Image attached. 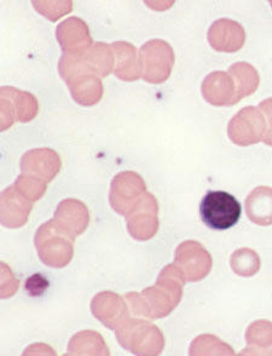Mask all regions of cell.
I'll return each mask as SVG.
<instances>
[{"mask_svg": "<svg viewBox=\"0 0 272 356\" xmlns=\"http://www.w3.org/2000/svg\"><path fill=\"white\" fill-rule=\"evenodd\" d=\"M114 56H115V67L114 74L117 79L127 83H132L142 78L141 60L139 50H137L131 42H115L112 44Z\"/></svg>", "mask_w": 272, "mask_h": 356, "instance_id": "obj_18", "label": "cell"}, {"mask_svg": "<svg viewBox=\"0 0 272 356\" xmlns=\"http://www.w3.org/2000/svg\"><path fill=\"white\" fill-rule=\"evenodd\" d=\"M56 38L63 52H84L94 45L89 26L76 16L57 26Z\"/></svg>", "mask_w": 272, "mask_h": 356, "instance_id": "obj_17", "label": "cell"}, {"mask_svg": "<svg viewBox=\"0 0 272 356\" xmlns=\"http://www.w3.org/2000/svg\"><path fill=\"white\" fill-rule=\"evenodd\" d=\"M76 238L60 229L53 220L45 222L34 235V246L39 258L45 266L65 268L74 257Z\"/></svg>", "mask_w": 272, "mask_h": 356, "instance_id": "obj_3", "label": "cell"}, {"mask_svg": "<svg viewBox=\"0 0 272 356\" xmlns=\"http://www.w3.org/2000/svg\"><path fill=\"white\" fill-rule=\"evenodd\" d=\"M52 220L60 229L76 239L89 228V209L78 199H65L58 204Z\"/></svg>", "mask_w": 272, "mask_h": 356, "instance_id": "obj_15", "label": "cell"}, {"mask_svg": "<svg viewBox=\"0 0 272 356\" xmlns=\"http://www.w3.org/2000/svg\"><path fill=\"white\" fill-rule=\"evenodd\" d=\"M201 92L207 104L228 107L239 104L236 85L228 72H212L203 79Z\"/></svg>", "mask_w": 272, "mask_h": 356, "instance_id": "obj_16", "label": "cell"}, {"mask_svg": "<svg viewBox=\"0 0 272 356\" xmlns=\"http://www.w3.org/2000/svg\"><path fill=\"white\" fill-rule=\"evenodd\" d=\"M34 9L38 11L39 14L42 15L44 17L50 19L52 22H56L57 19H61L67 14H69L73 10V1L65 0H34L32 1Z\"/></svg>", "mask_w": 272, "mask_h": 356, "instance_id": "obj_27", "label": "cell"}, {"mask_svg": "<svg viewBox=\"0 0 272 356\" xmlns=\"http://www.w3.org/2000/svg\"><path fill=\"white\" fill-rule=\"evenodd\" d=\"M207 39L216 51L234 54L244 47L246 31L234 19H219L211 24Z\"/></svg>", "mask_w": 272, "mask_h": 356, "instance_id": "obj_14", "label": "cell"}, {"mask_svg": "<svg viewBox=\"0 0 272 356\" xmlns=\"http://www.w3.org/2000/svg\"><path fill=\"white\" fill-rule=\"evenodd\" d=\"M142 78L149 84H161L169 79L173 70V47L162 39H153L139 49Z\"/></svg>", "mask_w": 272, "mask_h": 356, "instance_id": "obj_5", "label": "cell"}, {"mask_svg": "<svg viewBox=\"0 0 272 356\" xmlns=\"http://www.w3.org/2000/svg\"><path fill=\"white\" fill-rule=\"evenodd\" d=\"M117 342L125 350L138 356H158L164 352V333L148 319H128L117 330Z\"/></svg>", "mask_w": 272, "mask_h": 356, "instance_id": "obj_2", "label": "cell"}, {"mask_svg": "<svg viewBox=\"0 0 272 356\" xmlns=\"http://www.w3.org/2000/svg\"><path fill=\"white\" fill-rule=\"evenodd\" d=\"M19 168L22 174L50 183L61 171V156L51 148H35L22 155Z\"/></svg>", "mask_w": 272, "mask_h": 356, "instance_id": "obj_12", "label": "cell"}, {"mask_svg": "<svg viewBox=\"0 0 272 356\" xmlns=\"http://www.w3.org/2000/svg\"><path fill=\"white\" fill-rule=\"evenodd\" d=\"M46 184L39 178L24 174L19 175L14 183L15 188L32 202H38L39 199L44 197L46 193Z\"/></svg>", "mask_w": 272, "mask_h": 356, "instance_id": "obj_28", "label": "cell"}, {"mask_svg": "<svg viewBox=\"0 0 272 356\" xmlns=\"http://www.w3.org/2000/svg\"><path fill=\"white\" fill-rule=\"evenodd\" d=\"M125 217L127 232L137 241L153 239L159 232V202L151 193H146Z\"/></svg>", "mask_w": 272, "mask_h": 356, "instance_id": "obj_10", "label": "cell"}, {"mask_svg": "<svg viewBox=\"0 0 272 356\" xmlns=\"http://www.w3.org/2000/svg\"><path fill=\"white\" fill-rule=\"evenodd\" d=\"M85 58L91 72L99 79L107 78L109 74L114 73L115 56L112 45L105 42H94V45L85 51Z\"/></svg>", "mask_w": 272, "mask_h": 356, "instance_id": "obj_23", "label": "cell"}, {"mask_svg": "<svg viewBox=\"0 0 272 356\" xmlns=\"http://www.w3.org/2000/svg\"><path fill=\"white\" fill-rule=\"evenodd\" d=\"M146 193V184L141 175L133 171H122L110 183L109 202L114 211L126 216Z\"/></svg>", "mask_w": 272, "mask_h": 356, "instance_id": "obj_8", "label": "cell"}, {"mask_svg": "<svg viewBox=\"0 0 272 356\" xmlns=\"http://www.w3.org/2000/svg\"><path fill=\"white\" fill-rule=\"evenodd\" d=\"M268 129L266 119L258 107L248 106L236 113L228 125V136L239 147H248L263 141Z\"/></svg>", "mask_w": 272, "mask_h": 356, "instance_id": "obj_7", "label": "cell"}, {"mask_svg": "<svg viewBox=\"0 0 272 356\" xmlns=\"http://www.w3.org/2000/svg\"><path fill=\"white\" fill-rule=\"evenodd\" d=\"M230 267L232 272L242 277H254L260 270L262 261L258 253L254 250L244 248L236 250L230 258Z\"/></svg>", "mask_w": 272, "mask_h": 356, "instance_id": "obj_25", "label": "cell"}, {"mask_svg": "<svg viewBox=\"0 0 272 356\" xmlns=\"http://www.w3.org/2000/svg\"><path fill=\"white\" fill-rule=\"evenodd\" d=\"M247 348L239 355H272V323L257 320L246 331Z\"/></svg>", "mask_w": 272, "mask_h": 356, "instance_id": "obj_21", "label": "cell"}, {"mask_svg": "<svg viewBox=\"0 0 272 356\" xmlns=\"http://www.w3.org/2000/svg\"><path fill=\"white\" fill-rule=\"evenodd\" d=\"M258 108L263 113L264 117L266 119V124H268V129L265 132L263 142L269 147H272V97L264 99L263 102L259 104Z\"/></svg>", "mask_w": 272, "mask_h": 356, "instance_id": "obj_30", "label": "cell"}, {"mask_svg": "<svg viewBox=\"0 0 272 356\" xmlns=\"http://www.w3.org/2000/svg\"><path fill=\"white\" fill-rule=\"evenodd\" d=\"M34 202L24 197L14 184L0 194V222L9 229L22 228L28 222Z\"/></svg>", "mask_w": 272, "mask_h": 356, "instance_id": "obj_13", "label": "cell"}, {"mask_svg": "<svg viewBox=\"0 0 272 356\" xmlns=\"http://www.w3.org/2000/svg\"><path fill=\"white\" fill-rule=\"evenodd\" d=\"M185 277L174 264H169L160 272L155 285L142 292H128L125 296L132 315L136 318L162 319L173 313L183 298Z\"/></svg>", "mask_w": 272, "mask_h": 356, "instance_id": "obj_1", "label": "cell"}, {"mask_svg": "<svg viewBox=\"0 0 272 356\" xmlns=\"http://www.w3.org/2000/svg\"><path fill=\"white\" fill-rule=\"evenodd\" d=\"M228 73L236 85L237 101L248 97L258 90L260 84L259 73L252 65L247 62H236L229 67Z\"/></svg>", "mask_w": 272, "mask_h": 356, "instance_id": "obj_24", "label": "cell"}, {"mask_svg": "<svg viewBox=\"0 0 272 356\" xmlns=\"http://www.w3.org/2000/svg\"><path fill=\"white\" fill-rule=\"evenodd\" d=\"M39 102L31 92L3 86L0 89V130L6 131L15 122H29L38 115Z\"/></svg>", "mask_w": 272, "mask_h": 356, "instance_id": "obj_6", "label": "cell"}, {"mask_svg": "<svg viewBox=\"0 0 272 356\" xmlns=\"http://www.w3.org/2000/svg\"><path fill=\"white\" fill-rule=\"evenodd\" d=\"M189 354L192 356L235 355V350L216 336L205 333L194 339L189 348Z\"/></svg>", "mask_w": 272, "mask_h": 356, "instance_id": "obj_26", "label": "cell"}, {"mask_svg": "<svg viewBox=\"0 0 272 356\" xmlns=\"http://www.w3.org/2000/svg\"><path fill=\"white\" fill-rule=\"evenodd\" d=\"M242 213L239 200L223 191H210L202 199L200 216L205 225L216 230L230 229Z\"/></svg>", "mask_w": 272, "mask_h": 356, "instance_id": "obj_4", "label": "cell"}, {"mask_svg": "<svg viewBox=\"0 0 272 356\" xmlns=\"http://www.w3.org/2000/svg\"><path fill=\"white\" fill-rule=\"evenodd\" d=\"M173 264L183 274L187 282H197L210 275L213 259L211 253L205 249L201 243L187 240L176 250Z\"/></svg>", "mask_w": 272, "mask_h": 356, "instance_id": "obj_9", "label": "cell"}, {"mask_svg": "<svg viewBox=\"0 0 272 356\" xmlns=\"http://www.w3.org/2000/svg\"><path fill=\"white\" fill-rule=\"evenodd\" d=\"M91 313L104 327L117 331L130 319V308L124 297L113 291H103L91 300Z\"/></svg>", "mask_w": 272, "mask_h": 356, "instance_id": "obj_11", "label": "cell"}, {"mask_svg": "<svg viewBox=\"0 0 272 356\" xmlns=\"http://www.w3.org/2000/svg\"><path fill=\"white\" fill-rule=\"evenodd\" d=\"M49 287L47 279L42 277V274H35L32 277H29L26 282V290L29 296H42Z\"/></svg>", "mask_w": 272, "mask_h": 356, "instance_id": "obj_31", "label": "cell"}, {"mask_svg": "<svg viewBox=\"0 0 272 356\" xmlns=\"http://www.w3.org/2000/svg\"><path fill=\"white\" fill-rule=\"evenodd\" d=\"M67 355L71 356H109V348L103 337L96 331H81L71 338L67 348Z\"/></svg>", "mask_w": 272, "mask_h": 356, "instance_id": "obj_22", "label": "cell"}, {"mask_svg": "<svg viewBox=\"0 0 272 356\" xmlns=\"http://www.w3.org/2000/svg\"><path fill=\"white\" fill-rule=\"evenodd\" d=\"M270 4H271V6H272V0H271V1H270Z\"/></svg>", "mask_w": 272, "mask_h": 356, "instance_id": "obj_32", "label": "cell"}, {"mask_svg": "<svg viewBox=\"0 0 272 356\" xmlns=\"http://www.w3.org/2000/svg\"><path fill=\"white\" fill-rule=\"evenodd\" d=\"M19 282L6 263H1V298L6 300L16 293Z\"/></svg>", "mask_w": 272, "mask_h": 356, "instance_id": "obj_29", "label": "cell"}, {"mask_svg": "<svg viewBox=\"0 0 272 356\" xmlns=\"http://www.w3.org/2000/svg\"><path fill=\"white\" fill-rule=\"evenodd\" d=\"M67 86L73 99L83 107H92L103 97V83L96 75H81L69 81Z\"/></svg>", "mask_w": 272, "mask_h": 356, "instance_id": "obj_20", "label": "cell"}, {"mask_svg": "<svg viewBox=\"0 0 272 356\" xmlns=\"http://www.w3.org/2000/svg\"><path fill=\"white\" fill-rule=\"evenodd\" d=\"M246 213L254 225H272V188L260 186L250 192L246 202Z\"/></svg>", "mask_w": 272, "mask_h": 356, "instance_id": "obj_19", "label": "cell"}]
</instances>
